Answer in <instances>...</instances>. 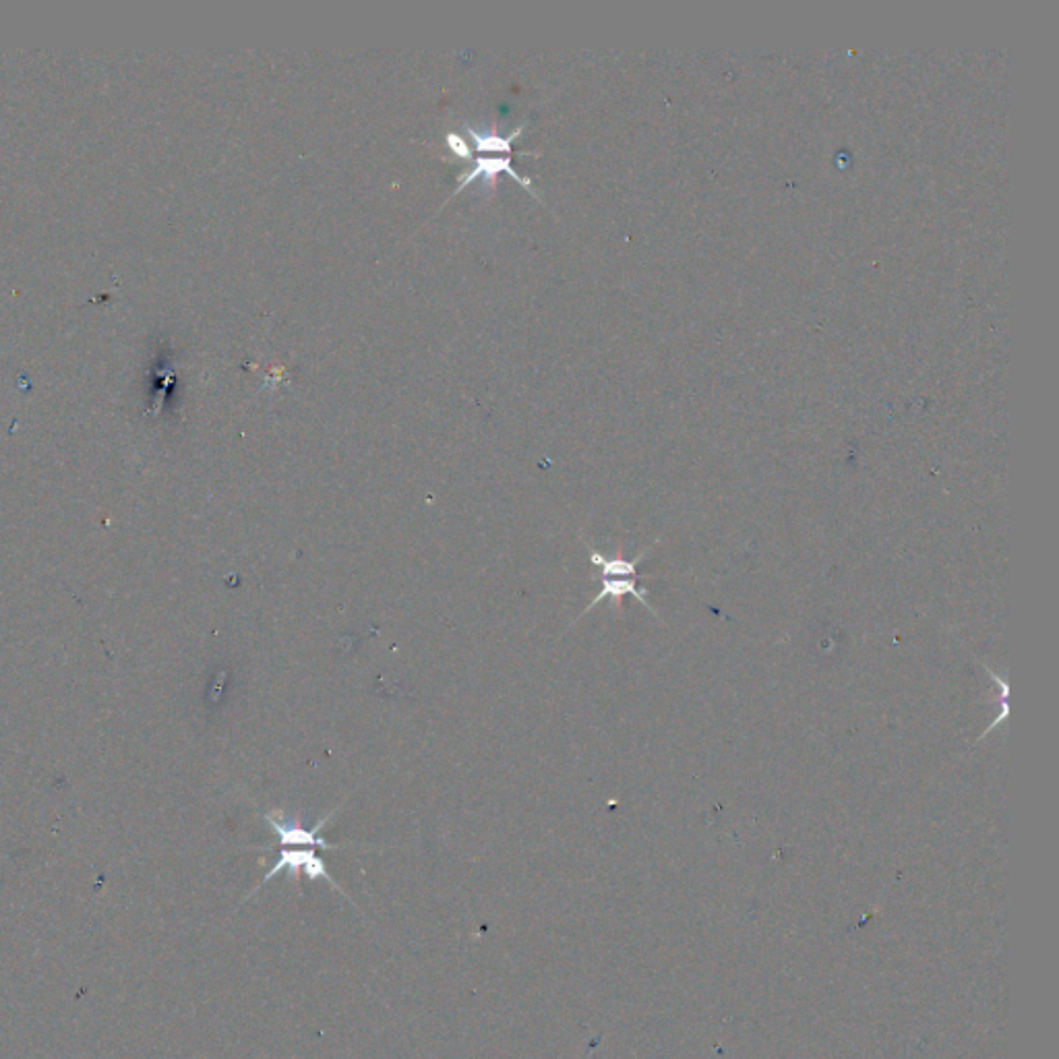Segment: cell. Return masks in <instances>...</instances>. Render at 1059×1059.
<instances>
[{
	"mask_svg": "<svg viewBox=\"0 0 1059 1059\" xmlns=\"http://www.w3.org/2000/svg\"><path fill=\"white\" fill-rule=\"evenodd\" d=\"M340 811V807L331 809L323 820H319L313 828H302L294 822H290L282 809H276V811H269L265 813V824L269 826V830L274 832L278 836V842L282 844V849H323V851H338L342 849L344 844H331L327 842L321 832L325 830V826L331 822V818Z\"/></svg>",
	"mask_w": 1059,
	"mask_h": 1059,
	"instance_id": "1",
	"label": "cell"
},
{
	"mask_svg": "<svg viewBox=\"0 0 1059 1059\" xmlns=\"http://www.w3.org/2000/svg\"><path fill=\"white\" fill-rule=\"evenodd\" d=\"M280 873H288V875L294 877V880H298L300 873H305L309 880H323L331 888L340 890V894H344L348 898V894L340 888V884L334 880V877H331V873L327 871L325 861L317 855L315 849H282L280 855H278V861L269 867V871L265 873V877H263L261 884L257 888L265 886L267 882L274 880V877L280 875Z\"/></svg>",
	"mask_w": 1059,
	"mask_h": 1059,
	"instance_id": "2",
	"label": "cell"
},
{
	"mask_svg": "<svg viewBox=\"0 0 1059 1059\" xmlns=\"http://www.w3.org/2000/svg\"><path fill=\"white\" fill-rule=\"evenodd\" d=\"M499 172H507L513 180H516V183H518L520 187H524L532 197L538 199V195L534 193V187H532V180H530L528 176L520 174L516 168L511 166V158H509V156H501V158H478V160H474V164H470V166L460 174V178H458V187H456V191H453V195L460 193V191L466 189L468 185H472L474 180H478V178L495 180V176H497Z\"/></svg>",
	"mask_w": 1059,
	"mask_h": 1059,
	"instance_id": "3",
	"label": "cell"
},
{
	"mask_svg": "<svg viewBox=\"0 0 1059 1059\" xmlns=\"http://www.w3.org/2000/svg\"><path fill=\"white\" fill-rule=\"evenodd\" d=\"M638 578H640V576H635V578H600V590H598V594L592 598V602L588 604V607L584 609V613L580 615V619H582L584 615H588L594 607H598L600 602H604V600H615V602H619V600H621L623 596H627V594L633 596L635 600H638V602L642 604V607H644L646 611H650L654 617H658V613L654 611V607H652L650 600H648V592H646L644 588L638 586Z\"/></svg>",
	"mask_w": 1059,
	"mask_h": 1059,
	"instance_id": "4",
	"label": "cell"
},
{
	"mask_svg": "<svg viewBox=\"0 0 1059 1059\" xmlns=\"http://www.w3.org/2000/svg\"><path fill=\"white\" fill-rule=\"evenodd\" d=\"M654 544H650V547H646L640 555H635L633 559L607 557V555H602L600 551H596L592 544H588L590 563L598 569L600 578H635V576H638V565L646 559V555L652 551Z\"/></svg>",
	"mask_w": 1059,
	"mask_h": 1059,
	"instance_id": "5",
	"label": "cell"
},
{
	"mask_svg": "<svg viewBox=\"0 0 1059 1059\" xmlns=\"http://www.w3.org/2000/svg\"><path fill=\"white\" fill-rule=\"evenodd\" d=\"M524 131V125H520L516 131L509 135H497V133H478L474 129H468V137L474 143L472 151H480V154H511V143L520 133Z\"/></svg>",
	"mask_w": 1059,
	"mask_h": 1059,
	"instance_id": "6",
	"label": "cell"
},
{
	"mask_svg": "<svg viewBox=\"0 0 1059 1059\" xmlns=\"http://www.w3.org/2000/svg\"><path fill=\"white\" fill-rule=\"evenodd\" d=\"M445 141H447L449 149H451L453 154H456L458 158H472V149H470V145H468L458 133H447Z\"/></svg>",
	"mask_w": 1059,
	"mask_h": 1059,
	"instance_id": "7",
	"label": "cell"
}]
</instances>
